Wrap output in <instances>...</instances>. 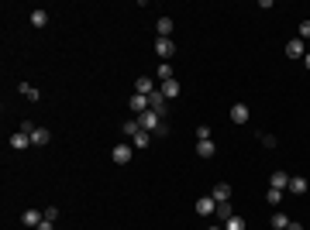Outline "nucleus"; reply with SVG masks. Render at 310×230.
Listing matches in <instances>:
<instances>
[{
    "mask_svg": "<svg viewBox=\"0 0 310 230\" xmlns=\"http://www.w3.org/2000/svg\"><path fill=\"white\" fill-rule=\"evenodd\" d=\"M214 210H217V199H214V196H200V199H196V213H200V217H210Z\"/></svg>",
    "mask_w": 310,
    "mask_h": 230,
    "instance_id": "4",
    "label": "nucleus"
},
{
    "mask_svg": "<svg viewBox=\"0 0 310 230\" xmlns=\"http://www.w3.org/2000/svg\"><path fill=\"white\" fill-rule=\"evenodd\" d=\"M303 66H307V69H310V52H307V55H303Z\"/></svg>",
    "mask_w": 310,
    "mask_h": 230,
    "instance_id": "34",
    "label": "nucleus"
},
{
    "mask_svg": "<svg viewBox=\"0 0 310 230\" xmlns=\"http://www.w3.org/2000/svg\"><path fill=\"white\" fill-rule=\"evenodd\" d=\"M159 93L166 96V100H176V96H179V82H176V79H166L159 86Z\"/></svg>",
    "mask_w": 310,
    "mask_h": 230,
    "instance_id": "10",
    "label": "nucleus"
},
{
    "mask_svg": "<svg viewBox=\"0 0 310 230\" xmlns=\"http://www.w3.org/2000/svg\"><path fill=\"white\" fill-rule=\"evenodd\" d=\"M248 117H252V110L245 103H234L231 107V124H248Z\"/></svg>",
    "mask_w": 310,
    "mask_h": 230,
    "instance_id": "6",
    "label": "nucleus"
},
{
    "mask_svg": "<svg viewBox=\"0 0 310 230\" xmlns=\"http://www.w3.org/2000/svg\"><path fill=\"white\" fill-rule=\"evenodd\" d=\"M303 55H307V52H303V41L293 38V41L286 45V58H303Z\"/></svg>",
    "mask_w": 310,
    "mask_h": 230,
    "instance_id": "17",
    "label": "nucleus"
},
{
    "mask_svg": "<svg viewBox=\"0 0 310 230\" xmlns=\"http://www.w3.org/2000/svg\"><path fill=\"white\" fill-rule=\"evenodd\" d=\"M42 220H45V213H38V210H24V213H21V223H24V227H38Z\"/></svg>",
    "mask_w": 310,
    "mask_h": 230,
    "instance_id": "9",
    "label": "nucleus"
},
{
    "mask_svg": "<svg viewBox=\"0 0 310 230\" xmlns=\"http://www.w3.org/2000/svg\"><path fill=\"white\" fill-rule=\"evenodd\" d=\"M149 110H155V114H159L162 120H166V114H169V107H166V96H162L159 90H155V93L149 96Z\"/></svg>",
    "mask_w": 310,
    "mask_h": 230,
    "instance_id": "3",
    "label": "nucleus"
},
{
    "mask_svg": "<svg viewBox=\"0 0 310 230\" xmlns=\"http://www.w3.org/2000/svg\"><path fill=\"white\" fill-rule=\"evenodd\" d=\"M127 107H131V110H135V114L141 117V114H145V110H149V96H141V93H135V96L127 100Z\"/></svg>",
    "mask_w": 310,
    "mask_h": 230,
    "instance_id": "8",
    "label": "nucleus"
},
{
    "mask_svg": "<svg viewBox=\"0 0 310 230\" xmlns=\"http://www.w3.org/2000/svg\"><path fill=\"white\" fill-rule=\"evenodd\" d=\"M286 230H303V223H297V220H289V227Z\"/></svg>",
    "mask_w": 310,
    "mask_h": 230,
    "instance_id": "33",
    "label": "nucleus"
},
{
    "mask_svg": "<svg viewBox=\"0 0 310 230\" xmlns=\"http://www.w3.org/2000/svg\"><path fill=\"white\" fill-rule=\"evenodd\" d=\"M300 38H310V17L307 21H300Z\"/></svg>",
    "mask_w": 310,
    "mask_h": 230,
    "instance_id": "29",
    "label": "nucleus"
},
{
    "mask_svg": "<svg viewBox=\"0 0 310 230\" xmlns=\"http://www.w3.org/2000/svg\"><path fill=\"white\" fill-rule=\"evenodd\" d=\"M34 230H56V223H52V220H42V223H38Z\"/></svg>",
    "mask_w": 310,
    "mask_h": 230,
    "instance_id": "32",
    "label": "nucleus"
},
{
    "mask_svg": "<svg viewBox=\"0 0 310 230\" xmlns=\"http://www.w3.org/2000/svg\"><path fill=\"white\" fill-rule=\"evenodd\" d=\"M155 76L166 82V79H172V69H169V66H159V69H155Z\"/></svg>",
    "mask_w": 310,
    "mask_h": 230,
    "instance_id": "28",
    "label": "nucleus"
},
{
    "mask_svg": "<svg viewBox=\"0 0 310 230\" xmlns=\"http://www.w3.org/2000/svg\"><path fill=\"white\" fill-rule=\"evenodd\" d=\"M224 230H245V217H238V213H234V217L224 223Z\"/></svg>",
    "mask_w": 310,
    "mask_h": 230,
    "instance_id": "25",
    "label": "nucleus"
},
{
    "mask_svg": "<svg viewBox=\"0 0 310 230\" xmlns=\"http://www.w3.org/2000/svg\"><path fill=\"white\" fill-rule=\"evenodd\" d=\"M135 93H141V96H152V93H155V82H152L149 76H141V79L135 82Z\"/></svg>",
    "mask_w": 310,
    "mask_h": 230,
    "instance_id": "14",
    "label": "nucleus"
},
{
    "mask_svg": "<svg viewBox=\"0 0 310 230\" xmlns=\"http://www.w3.org/2000/svg\"><path fill=\"white\" fill-rule=\"evenodd\" d=\"M131 155H135V144H117V148L111 151L114 165H127V161H131Z\"/></svg>",
    "mask_w": 310,
    "mask_h": 230,
    "instance_id": "2",
    "label": "nucleus"
},
{
    "mask_svg": "<svg viewBox=\"0 0 310 230\" xmlns=\"http://www.w3.org/2000/svg\"><path fill=\"white\" fill-rule=\"evenodd\" d=\"M196 141H210V127H207V124L196 127Z\"/></svg>",
    "mask_w": 310,
    "mask_h": 230,
    "instance_id": "27",
    "label": "nucleus"
},
{
    "mask_svg": "<svg viewBox=\"0 0 310 230\" xmlns=\"http://www.w3.org/2000/svg\"><path fill=\"white\" fill-rule=\"evenodd\" d=\"M210 196H214L217 203H231V185H228V182H217V185H214V193H210Z\"/></svg>",
    "mask_w": 310,
    "mask_h": 230,
    "instance_id": "11",
    "label": "nucleus"
},
{
    "mask_svg": "<svg viewBox=\"0 0 310 230\" xmlns=\"http://www.w3.org/2000/svg\"><path fill=\"white\" fill-rule=\"evenodd\" d=\"M17 131H24V134H28V138H31V131H34V124H31V120H21V127H17Z\"/></svg>",
    "mask_w": 310,
    "mask_h": 230,
    "instance_id": "30",
    "label": "nucleus"
},
{
    "mask_svg": "<svg viewBox=\"0 0 310 230\" xmlns=\"http://www.w3.org/2000/svg\"><path fill=\"white\" fill-rule=\"evenodd\" d=\"M17 90H21V96H24V100H31V103H38V100H42V93L34 90L31 82H21V86H17Z\"/></svg>",
    "mask_w": 310,
    "mask_h": 230,
    "instance_id": "18",
    "label": "nucleus"
},
{
    "mask_svg": "<svg viewBox=\"0 0 310 230\" xmlns=\"http://www.w3.org/2000/svg\"><path fill=\"white\" fill-rule=\"evenodd\" d=\"M155 31H159V38H169V35H172V17H159Z\"/></svg>",
    "mask_w": 310,
    "mask_h": 230,
    "instance_id": "20",
    "label": "nucleus"
},
{
    "mask_svg": "<svg viewBox=\"0 0 310 230\" xmlns=\"http://www.w3.org/2000/svg\"><path fill=\"white\" fill-rule=\"evenodd\" d=\"M289 185V175L286 172H272L269 175V189H286Z\"/></svg>",
    "mask_w": 310,
    "mask_h": 230,
    "instance_id": "15",
    "label": "nucleus"
},
{
    "mask_svg": "<svg viewBox=\"0 0 310 230\" xmlns=\"http://www.w3.org/2000/svg\"><path fill=\"white\" fill-rule=\"evenodd\" d=\"M48 141H52V134H48L45 127H34V131H31V148H34V144L42 148V144H48Z\"/></svg>",
    "mask_w": 310,
    "mask_h": 230,
    "instance_id": "13",
    "label": "nucleus"
},
{
    "mask_svg": "<svg viewBox=\"0 0 310 230\" xmlns=\"http://www.w3.org/2000/svg\"><path fill=\"white\" fill-rule=\"evenodd\" d=\"M214 217H217V220H224V223H228V220L234 217V206H231V203H217V210H214Z\"/></svg>",
    "mask_w": 310,
    "mask_h": 230,
    "instance_id": "19",
    "label": "nucleus"
},
{
    "mask_svg": "<svg viewBox=\"0 0 310 230\" xmlns=\"http://www.w3.org/2000/svg\"><path fill=\"white\" fill-rule=\"evenodd\" d=\"M11 148H14V151H24V148H31V138H28L24 131H14V134H11Z\"/></svg>",
    "mask_w": 310,
    "mask_h": 230,
    "instance_id": "7",
    "label": "nucleus"
},
{
    "mask_svg": "<svg viewBox=\"0 0 310 230\" xmlns=\"http://www.w3.org/2000/svg\"><path fill=\"white\" fill-rule=\"evenodd\" d=\"M155 52H159V58H172L176 55V41L172 38H159L155 41Z\"/></svg>",
    "mask_w": 310,
    "mask_h": 230,
    "instance_id": "5",
    "label": "nucleus"
},
{
    "mask_svg": "<svg viewBox=\"0 0 310 230\" xmlns=\"http://www.w3.org/2000/svg\"><path fill=\"white\" fill-rule=\"evenodd\" d=\"M272 227L276 230H286L289 227V217H286V213H272Z\"/></svg>",
    "mask_w": 310,
    "mask_h": 230,
    "instance_id": "24",
    "label": "nucleus"
},
{
    "mask_svg": "<svg viewBox=\"0 0 310 230\" xmlns=\"http://www.w3.org/2000/svg\"><path fill=\"white\" fill-rule=\"evenodd\" d=\"M214 151H217L214 141H196V155H200V158H214Z\"/></svg>",
    "mask_w": 310,
    "mask_h": 230,
    "instance_id": "16",
    "label": "nucleus"
},
{
    "mask_svg": "<svg viewBox=\"0 0 310 230\" xmlns=\"http://www.w3.org/2000/svg\"><path fill=\"white\" fill-rule=\"evenodd\" d=\"M207 230H224V227H207Z\"/></svg>",
    "mask_w": 310,
    "mask_h": 230,
    "instance_id": "35",
    "label": "nucleus"
},
{
    "mask_svg": "<svg viewBox=\"0 0 310 230\" xmlns=\"http://www.w3.org/2000/svg\"><path fill=\"white\" fill-rule=\"evenodd\" d=\"M45 220H52V223H56V220H59V210H56V206H48V210H45Z\"/></svg>",
    "mask_w": 310,
    "mask_h": 230,
    "instance_id": "31",
    "label": "nucleus"
},
{
    "mask_svg": "<svg viewBox=\"0 0 310 230\" xmlns=\"http://www.w3.org/2000/svg\"><path fill=\"white\" fill-rule=\"evenodd\" d=\"M138 124H141V131H149L152 138H155V134H159V127L166 124V120H162V117L155 114V110H145V114L138 117Z\"/></svg>",
    "mask_w": 310,
    "mask_h": 230,
    "instance_id": "1",
    "label": "nucleus"
},
{
    "mask_svg": "<svg viewBox=\"0 0 310 230\" xmlns=\"http://www.w3.org/2000/svg\"><path fill=\"white\" fill-rule=\"evenodd\" d=\"M131 144H135V148H149V144H152V134H149V131H138L135 138H131Z\"/></svg>",
    "mask_w": 310,
    "mask_h": 230,
    "instance_id": "21",
    "label": "nucleus"
},
{
    "mask_svg": "<svg viewBox=\"0 0 310 230\" xmlns=\"http://www.w3.org/2000/svg\"><path fill=\"white\" fill-rule=\"evenodd\" d=\"M286 189H289V193H297V196H303V193H307V179H303V175H289Z\"/></svg>",
    "mask_w": 310,
    "mask_h": 230,
    "instance_id": "12",
    "label": "nucleus"
},
{
    "mask_svg": "<svg viewBox=\"0 0 310 230\" xmlns=\"http://www.w3.org/2000/svg\"><path fill=\"white\" fill-rule=\"evenodd\" d=\"M31 24L34 28H45L48 24V11H31Z\"/></svg>",
    "mask_w": 310,
    "mask_h": 230,
    "instance_id": "22",
    "label": "nucleus"
},
{
    "mask_svg": "<svg viewBox=\"0 0 310 230\" xmlns=\"http://www.w3.org/2000/svg\"><path fill=\"white\" fill-rule=\"evenodd\" d=\"M121 131H124L127 138H135L138 131H141V124H138V117H135V120H124V127H121Z\"/></svg>",
    "mask_w": 310,
    "mask_h": 230,
    "instance_id": "23",
    "label": "nucleus"
},
{
    "mask_svg": "<svg viewBox=\"0 0 310 230\" xmlns=\"http://www.w3.org/2000/svg\"><path fill=\"white\" fill-rule=\"evenodd\" d=\"M265 203L279 206V203H283V189H269V193H265Z\"/></svg>",
    "mask_w": 310,
    "mask_h": 230,
    "instance_id": "26",
    "label": "nucleus"
}]
</instances>
